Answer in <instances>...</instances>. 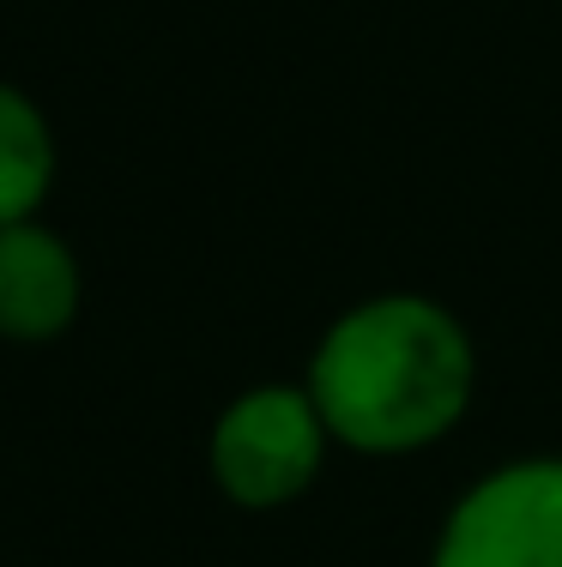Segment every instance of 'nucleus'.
<instances>
[{
	"label": "nucleus",
	"instance_id": "obj_2",
	"mask_svg": "<svg viewBox=\"0 0 562 567\" xmlns=\"http://www.w3.org/2000/svg\"><path fill=\"white\" fill-rule=\"evenodd\" d=\"M333 435L303 381H254L206 429V477L243 513H278L320 483Z\"/></svg>",
	"mask_w": 562,
	"mask_h": 567
},
{
	"label": "nucleus",
	"instance_id": "obj_3",
	"mask_svg": "<svg viewBox=\"0 0 562 567\" xmlns=\"http://www.w3.org/2000/svg\"><path fill=\"white\" fill-rule=\"evenodd\" d=\"M430 567H562V453L478 471L441 513Z\"/></svg>",
	"mask_w": 562,
	"mask_h": 567
},
{
	"label": "nucleus",
	"instance_id": "obj_4",
	"mask_svg": "<svg viewBox=\"0 0 562 567\" xmlns=\"http://www.w3.org/2000/svg\"><path fill=\"white\" fill-rule=\"evenodd\" d=\"M85 308V266L55 224L24 218L0 229V339L55 344Z\"/></svg>",
	"mask_w": 562,
	"mask_h": 567
},
{
	"label": "nucleus",
	"instance_id": "obj_5",
	"mask_svg": "<svg viewBox=\"0 0 562 567\" xmlns=\"http://www.w3.org/2000/svg\"><path fill=\"white\" fill-rule=\"evenodd\" d=\"M55 169H61V145L43 103L24 85L0 79V229L43 218L49 194H55Z\"/></svg>",
	"mask_w": 562,
	"mask_h": 567
},
{
	"label": "nucleus",
	"instance_id": "obj_1",
	"mask_svg": "<svg viewBox=\"0 0 562 567\" xmlns=\"http://www.w3.org/2000/svg\"><path fill=\"white\" fill-rule=\"evenodd\" d=\"M333 447L364 458L430 453L478 399V344L448 302L375 290L339 308L303 369Z\"/></svg>",
	"mask_w": 562,
	"mask_h": 567
}]
</instances>
